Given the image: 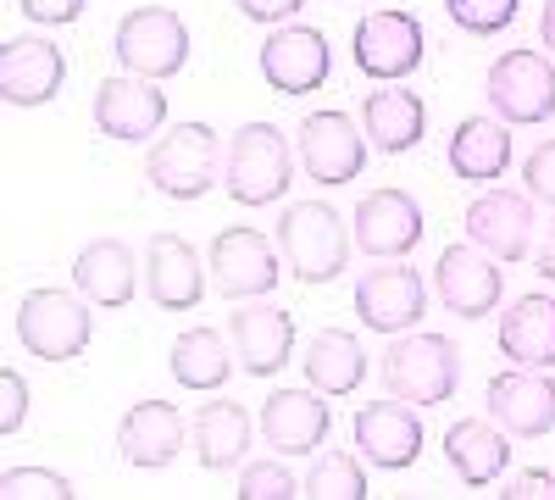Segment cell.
Here are the masks:
<instances>
[{"label": "cell", "mask_w": 555, "mask_h": 500, "mask_svg": "<svg viewBox=\"0 0 555 500\" xmlns=\"http://www.w3.org/2000/svg\"><path fill=\"white\" fill-rule=\"evenodd\" d=\"M278 251H284V267L300 284H334L350 267V245L356 234H345V217L328 201H295L278 211Z\"/></svg>", "instance_id": "6da1fadb"}, {"label": "cell", "mask_w": 555, "mask_h": 500, "mask_svg": "<svg viewBox=\"0 0 555 500\" xmlns=\"http://www.w3.org/2000/svg\"><path fill=\"white\" fill-rule=\"evenodd\" d=\"M295 184V151L272 123H245L222 145V190L240 206H272Z\"/></svg>", "instance_id": "7a4b0ae2"}, {"label": "cell", "mask_w": 555, "mask_h": 500, "mask_svg": "<svg viewBox=\"0 0 555 500\" xmlns=\"http://www.w3.org/2000/svg\"><path fill=\"white\" fill-rule=\"evenodd\" d=\"M145 178L167 201H201L222 184V140L206 123H172L145 156Z\"/></svg>", "instance_id": "3957f363"}, {"label": "cell", "mask_w": 555, "mask_h": 500, "mask_svg": "<svg viewBox=\"0 0 555 500\" xmlns=\"http://www.w3.org/2000/svg\"><path fill=\"white\" fill-rule=\"evenodd\" d=\"M461 384V350L450 334H395L384 356V389L411 406H444Z\"/></svg>", "instance_id": "277c9868"}, {"label": "cell", "mask_w": 555, "mask_h": 500, "mask_svg": "<svg viewBox=\"0 0 555 500\" xmlns=\"http://www.w3.org/2000/svg\"><path fill=\"white\" fill-rule=\"evenodd\" d=\"M17 339L39 361H73L95 339V311L73 290H28L17 300Z\"/></svg>", "instance_id": "5b68a950"}, {"label": "cell", "mask_w": 555, "mask_h": 500, "mask_svg": "<svg viewBox=\"0 0 555 500\" xmlns=\"http://www.w3.org/2000/svg\"><path fill=\"white\" fill-rule=\"evenodd\" d=\"M112 51H117L122 73L162 84V78L183 73V62H190V28H183V17L172 7H133L117 23Z\"/></svg>", "instance_id": "8992f818"}, {"label": "cell", "mask_w": 555, "mask_h": 500, "mask_svg": "<svg viewBox=\"0 0 555 500\" xmlns=\"http://www.w3.org/2000/svg\"><path fill=\"white\" fill-rule=\"evenodd\" d=\"M483 95L500 123H550L555 117V56L544 51H505L489 62Z\"/></svg>", "instance_id": "52a82bcc"}, {"label": "cell", "mask_w": 555, "mask_h": 500, "mask_svg": "<svg viewBox=\"0 0 555 500\" xmlns=\"http://www.w3.org/2000/svg\"><path fill=\"white\" fill-rule=\"evenodd\" d=\"M350 56L366 78H378V84H400L411 78L416 67H423L428 56V34L423 23H416L411 12H366L350 34Z\"/></svg>", "instance_id": "ba28073f"}, {"label": "cell", "mask_w": 555, "mask_h": 500, "mask_svg": "<svg viewBox=\"0 0 555 500\" xmlns=\"http://www.w3.org/2000/svg\"><path fill=\"white\" fill-rule=\"evenodd\" d=\"M423 311H428V284H423V272L405 267V261L366 267L356 279V317H361V329L395 339V334H411L416 323H423Z\"/></svg>", "instance_id": "9c48e42d"}, {"label": "cell", "mask_w": 555, "mask_h": 500, "mask_svg": "<svg viewBox=\"0 0 555 500\" xmlns=\"http://www.w3.org/2000/svg\"><path fill=\"white\" fill-rule=\"evenodd\" d=\"M278 240H267L261 229H222L211 240V284L228 295V300H261L278 290L284 279V261H278Z\"/></svg>", "instance_id": "30bf717a"}, {"label": "cell", "mask_w": 555, "mask_h": 500, "mask_svg": "<svg viewBox=\"0 0 555 500\" xmlns=\"http://www.w3.org/2000/svg\"><path fill=\"white\" fill-rule=\"evenodd\" d=\"M350 234L373 261H405L423 245V206L411 190H366L350 211Z\"/></svg>", "instance_id": "8fae6325"}, {"label": "cell", "mask_w": 555, "mask_h": 500, "mask_svg": "<svg viewBox=\"0 0 555 500\" xmlns=\"http://www.w3.org/2000/svg\"><path fill=\"white\" fill-rule=\"evenodd\" d=\"M267 89H278V95H317L322 84H328L334 73V51H328V34L317 28H300V23H278L261 44L256 56Z\"/></svg>", "instance_id": "7c38bea8"}, {"label": "cell", "mask_w": 555, "mask_h": 500, "mask_svg": "<svg viewBox=\"0 0 555 500\" xmlns=\"http://www.w3.org/2000/svg\"><path fill=\"white\" fill-rule=\"evenodd\" d=\"M300 172L311 178V184L334 190V184H350V178H361L366 167V133L356 128L350 112H311L300 117Z\"/></svg>", "instance_id": "4fadbf2b"}, {"label": "cell", "mask_w": 555, "mask_h": 500, "mask_svg": "<svg viewBox=\"0 0 555 500\" xmlns=\"http://www.w3.org/2000/svg\"><path fill=\"white\" fill-rule=\"evenodd\" d=\"M539 222L544 217L533 211L528 190H483L467 206V240L478 251H489L494 261H522V256H533Z\"/></svg>", "instance_id": "5bb4252c"}, {"label": "cell", "mask_w": 555, "mask_h": 500, "mask_svg": "<svg viewBox=\"0 0 555 500\" xmlns=\"http://www.w3.org/2000/svg\"><path fill=\"white\" fill-rule=\"evenodd\" d=\"M228 339H234V356L250 379H272V373H284L289 356H295V317L284 306H272L267 295L240 300L228 311Z\"/></svg>", "instance_id": "9a60e30c"}, {"label": "cell", "mask_w": 555, "mask_h": 500, "mask_svg": "<svg viewBox=\"0 0 555 500\" xmlns=\"http://www.w3.org/2000/svg\"><path fill=\"white\" fill-rule=\"evenodd\" d=\"M434 295L444 311L467 317V323H478V317H489L500 300H505V272L489 251H478L473 240L467 245H450L434 267Z\"/></svg>", "instance_id": "2e32d148"}, {"label": "cell", "mask_w": 555, "mask_h": 500, "mask_svg": "<svg viewBox=\"0 0 555 500\" xmlns=\"http://www.w3.org/2000/svg\"><path fill=\"white\" fill-rule=\"evenodd\" d=\"M423 423H416V406L400 400V395H384V400H366L356 412V450L361 462H373L384 473H405L416 457H423Z\"/></svg>", "instance_id": "e0dca14e"}, {"label": "cell", "mask_w": 555, "mask_h": 500, "mask_svg": "<svg viewBox=\"0 0 555 500\" xmlns=\"http://www.w3.org/2000/svg\"><path fill=\"white\" fill-rule=\"evenodd\" d=\"M167 123V89L156 78H139V73H117L95 89V128L117 145H139L162 133Z\"/></svg>", "instance_id": "ac0fdd59"}, {"label": "cell", "mask_w": 555, "mask_h": 500, "mask_svg": "<svg viewBox=\"0 0 555 500\" xmlns=\"http://www.w3.org/2000/svg\"><path fill=\"white\" fill-rule=\"evenodd\" d=\"M261 439L278 450V457H317L322 439H328L334 418H328V400L322 389H272L261 400V418H256Z\"/></svg>", "instance_id": "d6986e66"}, {"label": "cell", "mask_w": 555, "mask_h": 500, "mask_svg": "<svg viewBox=\"0 0 555 500\" xmlns=\"http://www.w3.org/2000/svg\"><path fill=\"white\" fill-rule=\"evenodd\" d=\"M67 84V56L44 34H17L0 44V95L7 106H44Z\"/></svg>", "instance_id": "ffe728a7"}, {"label": "cell", "mask_w": 555, "mask_h": 500, "mask_svg": "<svg viewBox=\"0 0 555 500\" xmlns=\"http://www.w3.org/2000/svg\"><path fill=\"white\" fill-rule=\"evenodd\" d=\"M489 418L517 439H544L555 428V379L544 368L494 373L489 379Z\"/></svg>", "instance_id": "44dd1931"}, {"label": "cell", "mask_w": 555, "mask_h": 500, "mask_svg": "<svg viewBox=\"0 0 555 500\" xmlns=\"http://www.w3.org/2000/svg\"><path fill=\"white\" fill-rule=\"evenodd\" d=\"M145 290L162 311H195L206 300V267L201 251L183 234H151L145 240Z\"/></svg>", "instance_id": "7402d4cb"}, {"label": "cell", "mask_w": 555, "mask_h": 500, "mask_svg": "<svg viewBox=\"0 0 555 500\" xmlns=\"http://www.w3.org/2000/svg\"><path fill=\"white\" fill-rule=\"evenodd\" d=\"M139 272H145V261L133 256V245L122 240H89L78 256H73V284L89 306H101V311H122L139 290Z\"/></svg>", "instance_id": "603a6c76"}, {"label": "cell", "mask_w": 555, "mask_h": 500, "mask_svg": "<svg viewBox=\"0 0 555 500\" xmlns=\"http://www.w3.org/2000/svg\"><path fill=\"white\" fill-rule=\"evenodd\" d=\"M117 450L128 467H172V457L183 450V418L172 400H133L122 423H117Z\"/></svg>", "instance_id": "cb8c5ba5"}, {"label": "cell", "mask_w": 555, "mask_h": 500, "mask_svg": "<svg viewBox=\"0 0 555 500\" xmlns=\"http://www.w3.org/2000/svg\"><path fill=\"white\" fill-rule=\"evenodd\" d=\"M361 133L366 145L384 151V156H405L423 145L428 133V101L416 95V89H373V95L361 101Z\"/></svg>", "instance_id": "d4e9b609"}, {"label": "cell", "mask_w": 555, "mask_h": 500, "mask_svg": "<svg viewBox=\"0 0 555 500\" xmlns=\"http://www.w3.org/2000/svg\"><path fill=\"white\" fill-rule=\"evenodd\" d=\"M444 462H450V473L467 484V489H489L505 467H512V439H505L500 423L461 418L444 434Z\"/></svg>", "instance_id": "484cf974"}, {"label": "cell", "mask_w": 555, "mask_h": 500, "mask_svg": "<svg viewBox=\"0 0 555 500\" xmlns=\"http://www.w3.org/2000/svg\"><path fill=\"white\" fill-rule=\"evenodd\" d=\"M190 445L206 473H234L250 457V412L240 400H206L195 423H190Z\"/></svg>", "instance_id": "4316f807"}, {"label": "cell", "mask_w": 555, "mask_h": 500, "mask_svg": "<svg viewBox=\"0 0 555 500\" xmlns=\"http://www.w3.org/2000/svg\"><path fill=\"white\" fill-rule=\"evenodd\" d=\"M444 162H450L455 178H467V184H494V178H505V167H512V133L494 117H461L455 133H450Z\"/></svg>", "instance_id": "83f0119b"}, {"label": "cell", "mask_w": 555, "mask_h": 500, "mask_svg": "<svg viewBox=\"0 0 555 500\" xmlns=\"http://www.w3.org/2000/svg\"><path fill=\"white\" fill-rule=\"evenodd\" d=\"M500 356L512 368H555V300L522 295L512 311H500Z\"/></svg>", "instance_id": "f1b7e54d"}, {"label": "cell", "mask_w": 555, "mask_h": 500, "mask_svg": "<svg viewBox=\"0 0 555 500\" xmlns=\"http://www.w3.org/2000/svg\"><path fill=\"white\" fill-rule=\"evenodd\" d=\"M234 339L217 334V329H183L167 350V368L178 389H195V395H217L228 379H234Z\"/></svg>", "instance_id": "f546056e"}, {"label": "cell", "mask_w": 555, "mask_h": 500, "mask_svg": "<svg viewBox=\"0 0 555 500\" xmlns=\"http://www.w3.org/2000/svg\"><path fill=\"white\" fill-rule=\"evenodd\" d=\"M300 368H306V384L322 389V395H356L361 379H366V350L345 329H322V334L306 339Z\"/></svg>", "instance_id": "4dcf8cb0"}, {"label": "cell", "mask_w": 555, "mask_h": 500, "mask_svg": "<svg viewBox=\"0 0 555 500\" xmlns=\"http://www.w3.org/2000/svg\"><path fill=\"white\" fill-rule=\"evenodd\" d=\"M306 500H366V467L345 450H317L311 473L300 478Z\"/></svg>", "instance_id": "1f68e13d"}, {"label": "cell", "mask_w": 555, "mask_h": 500, "mask_svg": "<svg viewBox=\"0 0 555 500\" xmlns=\"http://www.w3.org/2000/svg\"><path fill=\"white\" fill-rule=\"evenodd\" d=\"M517 7H522V0H444L450 23L467 28V34H478V39L505 34V28L517 23Z\"/></svg>", "instance_id": "d6a6232c"}, {"label": "cell", "mask_w": 555, "mask_h": 500, "mask_svg": "<svg viewBox=\"0 0 555 500\" xmlns=\"http://www.w3.org/2000/svg\"><path fill=\"white\" fill-rule=\"evenodd\" d=\"M240 500H300V478L284 462H250L240 467Z\"/></svg>", "instance_id": "836d02e7"}, {"label": "cell", "mask_w": 555, "mask_h": 500, "mask_svg": "<svg viewBox=\"0 0 555 500\" xmlns=\"http://www.w3.org/2000/svg\"><path fill=\"white\" fill-rule=\"evenodd\" d=\"M0 495H7V500H67L73 484L62 473H51V467H7Z\"/></svg>", "instance_id": "e575fe53"}, {"label": "cell", "mask_w": 555, "mask_h": 500, "mask_svg": "<svg viewBox=\"0 0 555 500\" xmlns=\"http://www.w3.org/2000/svg\"><path fill=\"white\" fill-rule=\"evenodd\" d=\"M522 190L533 201H550L555 206V140H539L522 162Z\"/></svg>", "instance_id": "d590c367"}, {"label": "cell", "mask_w": 555, "mask_h": 500, "mask_svg": "<svg viewBox=\"0 0 555 500\" xmlns=\"http://www.w3.org/2000/svg\"><path fill=\"white\" fill-rule=\"evenodd\" d=\"M0 395H7V406H0V434L12 439L23 428V418H28V384H23L17 368H0Z\"/></svg>", "instance_id": "8d00e7d4"}, {"label": "cell", "mask_w": 555, "mask_h": 500, "mask_svg": "<svg viewBox=\"0 0 555 500\" xmlns=\"http://www.w3.org/2000/svg\"><path fill=\"white\" fill-rule=\"evenodd\" d=\"M89 0H17V12L39 28H62V23H78Z\"/></svg>", "instance_id": "74e56055"}, {"label": "cell", "mask_w": 555, "mask_h": 500, "mask_svg": "<svg viewBox=\"0 0 555 500\" xmlns=\"http://www.w3.org/2000/svg\"><path fill=\"white\" fill-rule=\"evenodd\" d=\"M500 495H505V500H555V473H544V467H522Z\"/></svg>", "instance_id": "f35d334b"}, {"label": "cell", "mask_w": 555, "mask_h": 500, "mask_svg": "<svg viewBox=\"0 0 555 500\" xmlns=\"http://www.w3.org/2000/svg\"><path fill=\"white\" fill-rule=\"evenodd\" d=\"M234 7H240L250 23H289L306 0H234Z\"/></svg>", "instance_id": "ab89813d"}, {"label": "cell", "mask_w": 555, "mask_h": 500, "mask_svg": "<svg viewBox=\"0 0 555 500\" xmlns=\"http://www.w3.org/2000/svg\"><path fill=\"white\" fill-rule=\"evenodd\" d=\"M533 267H539V279L555 284V217L539 222V240H533Z\"/></svg>", "instance_id": "60d3db41"}, {"label": "cell", "mask_w": 555, "mask_h": 500, "mask_svg": "<svg viewBox=\"0 0 555 500\" xmlns=\"http://www.w3.org/2000/svg\"><path fill=\"white\" fill-rule=\"evenodd\" d=\"M539 39H544V51L555 56V0H544V12H539Z\"/></svg>", "instance_id": "b9f144b4"}]
</instances>
